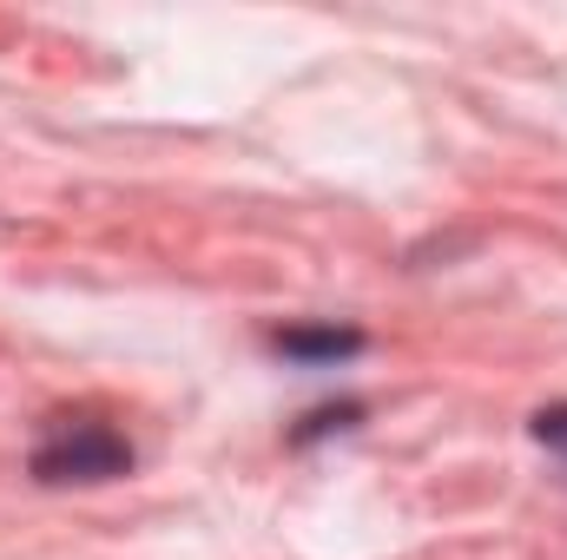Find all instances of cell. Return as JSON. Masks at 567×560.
Listing matches in <instances>:
<instances>
[{"label":"cell","mask_w":567,"mask_h":560,"mask_svg":"<svg viewBox=\"0 0 567 560\" xmlns=\"http://www.w3.org/2000/svg\"><path fill=\"white\" fill-rule=\"evenodd\" d=\"M363 422V403L357 396H343V403H323V409H310V416L290 428V448H310V442H330V435H350Z\"/></svg>","instance_id":"3"},{"label":"cell","mask_w":567,"mask_h":560,"mask_svg":"<svg viewBox=\"0 0 567 560\" xmlns=\"http://www.w3.org/2000/svg\"><path fill=\"white\" fill-rule=\"evenodd\" d=\"M271 350L297 370H343L370 350V336L357 323H284V330H271Z\"/></svg>","instance_id":"2"},{"label":"cell","mask_w":567,"mask_h":560,"mask_svg":"<svg viewBox=\"0 0 567 560\" xmlns=\"http://www.w3.org/2000/svg\"><path fill=\"white\" fill-rule=\"evenodd\" d=\"M133 442L100 416H53L40 428L33 455H27V475L40 488H100V481H120L133 475Z\"/></svg>","instance_id":"1"},{"label":"cell","mask_w":567,"mask_h":560,"mask_svg":"<svg viewBox=\"0 0 567 560\" xmlns=\"http://www.w3.org/2000/svg\"><path fill=\"white\" fill-rule=\"evenodd\" d=\"M528 435H535V448H548L555 462H567V403H548V409H535Z\"/></svg>","instance_id":"4"}]
</instances>
